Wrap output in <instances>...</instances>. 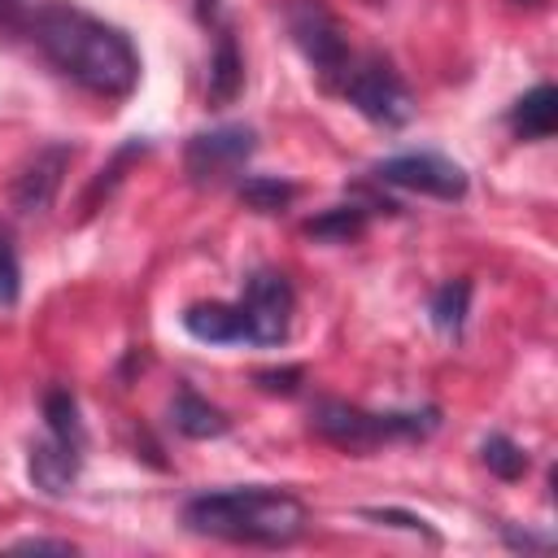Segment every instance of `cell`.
Here are the masks:
<instances>
[{"label":"cell","instance_id":"cell-1","mask_svg":"<svg viewBox=\"0 0 558 558\" xmlns=\"http://www.w3.org/2000/svg\"><path fill=\"white\" fill-rule=\"evenodd\" d=\"M26 35L35 39L48 65H57L70 83H78L92 96L122 100L140 83V52L131 35L74 4L44 0L26 22Z\"/></svg>","mask_w":558,"mask_h":558},{"label":"cell","instance_id":"cell-2","mask_svg":"<svg viewBox=\"0 0 558 558\" xmlns=\"http://www.w3.org/2000/svg\"><path fill=\"white\" fill-rule=\"evenodd\" d=\"M301 497L266 484L196 493L183 501V523L201 536L235 541V545H292L305 532Z\"/></svg>","mask_w":558,"mask_h":558},{"label":"cell","instance_id":"cell-3","mask_svg":"<svg viewBox=\"0 0 558 558\" xmlns=\"http://www.w3.org/2000/svg\"><path fill=\"white\" fill-rule=\"evenodd\" d=\"M310 427L340 445V449H353V453H366L375 445H388V440H423L440 427V410L427 405V410H362V405H349V401H318L310 410Z\"/></svg>","mask_w":558,"mask_h":558},{"label":"cell","instance_id":"cell-4","mask_svg":"<svg viewBox=\"0 0 558 558\" xmlns=\"http://www.w3.org/2000/svg\"><path fill=\"white\" fill-rule=\"evenodd\" d=\"M340 92H344V100H349L362 118H371L375 126H405L410 113H414L410 87L401 83L397 65H392L388 57H379V52L353 57L349 70H344V78H340Z\"/></svg>","mask_w":558,"mask_h":558},{"label":"cell","instance_id":"cell-5","mask_svg":"<svg viewBox=\"0 0 558 558\" xmlns=\"http://www.w3.org/2000/svg\"><path fill=\"white\" fill-rule=\"evenodd\" d=\"M288 31L296 39V48L305 52V61L314 65V74L327 83V87H340L353 52L340 35V22L327 13V4L318 0H292L288 4Z\"/></svg>","mask_w":558,"mask_h":558},{"label":"cell","instance_id":"cell-6","mask_svg":"<svg viewBox=\"0 0 558 558\" xmlns=\"http://www.w3.org/2000/svg\"><path fill=\"white\" fill-rule=\"evenodd\" d=\"M240 305H244L248 344H283L292 336L296 292L279 270H253L240 292Z\"/></svg>","mask_w":558,"mask_h":558},{"label":"cell","instance_id":"cell-7","mask_svg":"<svg viewBox=\"0 0 558 558\" xmlns=\"http://www.w3.org/2000/svg\"><path fill=\"white\" fill-rule=\"evenodd\" d=\"M257 153V131L244 122H227L214 131H201L183 148V170L192 183H222L231 179L248 157Z\"/></svg>","mask_w":558,"mask_h":558},{"label":"cell","instance_id":"cell-8","mask_svg":"<svg viewBox=\"0 0 558 558\" xmlns=\"http://www.w3.org/2000/svg\"><path fill=\"white\" fill-rule=\"evenodd\" d=\"M379 183L418 192V196H436V201H462L466 196V170L445 157V153H401V157H384L375 166Z\"/></svg>","mask_w":558,"mask_h":558},{"label":"cell","instance_id":"cell-9","mask_svg":"<svg viewBox=\"0 0 558 558\" xmlns=\"http://www.w3.org/2000/svg\"><path fill=\"white\" fill-rule=\"evenodd\" d=\"M70 157H74V148L61 144V140L35 148V153L26 157V166L13 174L9 205H13L22 218H35V214L52 209V201H57V192H61V179H65V170H70Z\"/></svg>","mask_w":558,"mask_h":558},{"label":"cell","instance_id":"cell-10","mask_svg":"<svg viewBox=\"0 0 558 558\" xmlns=\"http://www.w3.org/2000/svg\"><path fill=\"white\" fill-rule=\"evenodd\" d=\"M83 471V445H70L61 436H48V440H35L26 449V475L31 484L44 493V497H61L74 488Z\"/></svg>","mask_w":558,"mask_h":558},{"label":"cell","instance_id":"cell-11","mask_svg":"<svg viewBox=\"0 0 558 558\" xmlns=\"http://www.w3.org/2000/svg\"><path fill=\"white\" fill-rule=\"evenodd\" d=\"M183 331L201 344H248L240 301H196L183 310Z\"/></svg>","mask_w":558,"mask_h":558},{"label":"cell","instance_id":"cell-12","mask_svg":"<svg viewBox=\"0 0 558 558\" xmlns=\"http://www.w3.org/2000/svg\"><path fill=\"white\" fill-rule=\"evenodd\" d=\"M240 92H244V57H240L235 35L222 26V31H218V44H214V57H209L205 100H209V109H227Z\"/></svg>","mask_w":558,"mask_h":558},{"label":"cell","instance_id":"cell-13","mask_svg":"<svg viewBox=\"0 0 558 558\" xmlns=\"http://www.w3.org/2000/svg\"><path fill=\"white\" fill-rule=\"evenodd\" d=\"M170 423H174V432L187 436V440H218V436L231 432L227 410H218L214 401H205V397L192 392V388H179V397H174V405H170Z\"/></svg>","mask_w":558,"mask_h":558},{"label":"cell","instance_id":"cell-14","mask_svg":"<svg viewBox=\"0 0 558 558\" xmlns=\"http://www.w3.org/2000/svg\"><path fill=\"white\" fill-rule=\"evenodd\" d=\"M558 126V92L554 83H536L527 96L510 105V131L519 140H549Z\"/></svg>","mask_w":558,"mask_h":558},{"label":"cell","instance_id":"cell-15","mask_svg":"<svg viewBox=\"0 0 558 558\" xmlns=\"http://www.w3.org/2000/svg\"><path fill=\"white\" fill-rule=\"evenodd\" d=\"M366 222H371V209L349 201V205H331L318 218H310L305 222V235L310 240H323V244H349V240H357L366 231Z\"/></svg>","mask_w":558,"mask_h":558},{"label":"cell","instance_id":"cell-16","mask_svg":"<svg viewBox=\"0 0 558 558\" xmlns=\"http://www.w3.org/2000/svg\"><path fill=\"white\" fill-rule=\"evenodd\" d=\"M466 314H471V283L466 279H449L432 292L427 301V318L440 336H462L466 327Z\"/></svg>","mask_w":558,"mask_h":558},{"label":"cell","instance_id":"cell-17","mask_svg":"<svg viewBox=\"0 0 558 558\" xmlns=\"http://www.w3.org/2000/svg\"><path fill=\"white\" fill-rule=\"evenodd\" d=\"M240 201L248 209H257V214H283L296 201V183L275 179V174H248L240 183Z\"/></svg>","mask_w":558,"mask_h":558},{"label":"cell","instance_id":"cell-18","mask_svg":"<svg viewBox=\"0 0 558 558\" xmlns=\"http://www.w3.org/2000/svg\"><path fill=\"white\" fill-rule=\"evenodd\" d=\"M480 462H484L497 480H519V475H527V449H523L519 440H510L506 432L484 436V445H480Z\"/></svg>","mask_w":558,"mask_h":558},{"label":"cell","instance_id":"cell-19","mask_svg":"<svg viewBox=\"0 0 558 558\" xmlns=\"http://www.w3.org/2000/svg\"><path fill=\"white\" fill-rule=\"evenodd\" d=\"M44 418H48V432L70 440V445H83V418H78V401L70 388H48L44 392Z\"/></svg>","mask_w":558,"mask_h":558},{"label":"cell","instance_id":"cell-20","mask_svg":"<svg viewBox=\"0 0 558 558\" xmlns=\"http://www.w3.org/2000/svg\"><path fill=\"white\" fill-rule=\"evenodd\" d=\"M17 296H22V262L9 231L0 227V305H17Z\"/></svg>","mask_w":558,"mask_h":558},{"label":"cell","instance_id":"cell-21","mask_svg":"<svg viewBox=\"0 0 558 558\" xmlns=\"http://www.w3.org/2000/svg\"><path fill=\"white\" fill-rule=\"evenodd\" d=\"M366 519H379V523H401V527H410V532H418V536H427V541H440L432 527H427V519H418V514H405V510H392V506H384V510H362Z\"/></svg>","mask_w":558,"mask_h":558},{"label":"cell","instance_id":"cell-22","mask_svg":"<svg viewBox=\"0 0 558 558\" xmlns=\"http://www.w3.org/2000/svg\"><path fill=\"white\" fill-rule=\"evenodd\" d=\"M44 0H0V26L4 31H26L31 13L39 9Z\"/></svg>","mask_w":558,"mask_h":558},{"label":"cell","instance_id":"cell-23","mask_svg":"<svg viewBox=\"0 0 558 558\" xmlns=\"http://www.w3.org/2000/svg\"><path fill=\"white\" fill-rule=\"evenodd\" d=\"M501 541L510 545V549H523V554H545L554 541L549 536H532V532H519L514 523H501Z\"/></svg>","mask_w":558,"mask_h":558},{"label":"cell","instance_id":"cell-24","mask_svg":"<svg viewBox=\"0 0 558 558\" xmlns=\"http://www.w3.org/2000/svg\"><path fill=\"white\" fill-rule=\"evenodd\" d=\"M301 379H305L301 366H288V371H262V375H257V384H262L266 392H296Z\"/></svg>","mask_w":558,"mask_h":558},{"label":"cell","instance_id":"cell-25","mask_svg":"<svg viewBox=\"0 0 558 558\" xmlns=\"http://www.w3.org/2000/svg\"><path fill=\"white\" fill-rule=\"evenodd\" d=\"M13 549H35V554H74V545H70V541H48V536H26V541H17Z\"/></svg>","mask_w":558,"mask_h":558},{"label":"cell","instance_id":"cell-26","mask_svg":"<svg viewBox=\"0 0 558 558\" xmlns=\"http://www.w3.org/2000/svg\"><path fill=\"white\" fill-rule=\"evenodd\" d=\"M519 4H541V0H519Z\"/></svg>","mask_w":558,"mask_h":558}]
</instances>
